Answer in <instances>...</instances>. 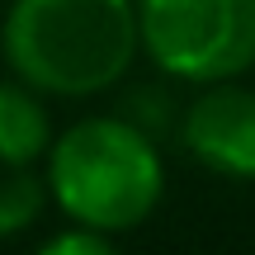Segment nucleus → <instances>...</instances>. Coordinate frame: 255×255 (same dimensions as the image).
Wrapping results in <instances>:
<instances>
[{"label":"nucleus","mask_w":255,"mask_h":255,"mask_svg":"<svg viewBox=\"0 0 255 255\" xmlns=\"http://www.w3.org/2000/svg\"><path fill=\"white\" fill-rule=\"evenodd\" d=\"M137 24L165 76L208 85L255 66V0H137Z\"/></svg>","instance_id":"obj_3"},{"label":"nucleus","mask_w":255,"mask_h":255,"mask_svg":"<svg viewBox=\"0 0 255 255\" xmlns=\"http://www.w3.org/2000/svg\"><path fill=\"white\" fill-rule=\"evenodd\" d=\"M0 47L38 95L90 100L123 81L142 47L137 0H14Z\"/></svg>","instance_id":"obj_1"},{"label":"nucleus","mask_w":255,"mask_h":255,"mask_svg":"<svg viewBox=\"0 0 255 255\" xmlns=\"http://www.w3.org/2000/svg\"><path fill=\"white\" fill-rule=\"evenodd\" d=\"M47 180H38L33 165H5L0 175V241L19 237L24 227H33L47 208Z\"/></svg>","instance_id":"obj_6"},{"label":"nucleus","mask_w":255,"mask_h":255,"mask_svg":"<svg viewBox=\"0 0 255 255\" xmlns=\"http://www.w3.org/2000/svg\"><path fill=\"white\" fill-rule=\"evenodd\" d=\"M180 142L203 170L255 180V90L208 81V90L180 119Z\"/></svg>","instance_id":"obj_4"},{"label":"nucleus","mask_w":255,"mask_h":255,"mask_svg":"<svg viewBox=\"0 0 255 255\" xmlns=\"http://www.w3.org/2000/svg\"><path fill=\"white\" fill-rule=\"evenodd\" d=\"M52 146V123L28 81H0V165H33Z\"/></svg>","instance_id":"obj_5"},{"label":"nucleus","mask_w":255,"mask_h":255,"mask_svg":"<svg viewBox=\"0 0 255 255\" xmlns=\"http://www.w3.org/2000/svg\"><path fill=\"white\" fill-rule=\"evenodd\" d=\"M104 251H114V237L100 227H85V222H71L66 232L43 241V255H104Z\"/></svg>","instance_id":"obj_7"},{"label":"nucleus","mask_w":255,"mask_h":255,"mask_svg":"<svg viewBox=\"0 0 255 255\" xmlns=\"http://www.w3.org/2000/svg\"><path fill=\"white\" fill-rule=\"evenodd\" d=\"M47 189L71 222L100 227L109 237L142 227L165 189L156 137L128 114H95L71 123L47 146Z\"/></svg>","instance_id":"obj_2"}]
</instances>
